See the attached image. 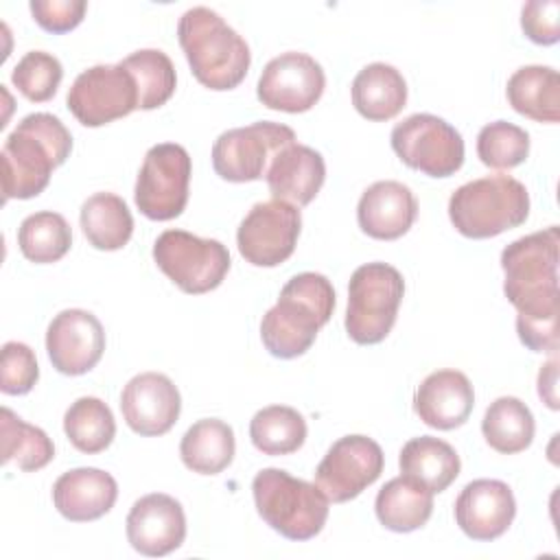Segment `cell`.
Returning <instances> with one entry per match:
<instances>
[{
	"label": "cell",
	"instance_id": "ba28073f",
	"mask_svg": "<svg viewBox=\"0 0 560 560\" xmlns=\"http://www.w3.org/2000/svg\"><path fill=\"white\" fill-rule=\"evenodd\" d=\"M153 260L184 293L201 295L217 289L230 271V252L217 238L186 230H166L153 243Z\"/></svg>",
	"mask_w": 560,
	"mask_h": 560
},
{
	"label": "cell",
	"instance_id": "74e56055",
	"mask_svg": "<svg viewBox=\"0 0 560 560\" xmlns=\"http://www.w3.org/2000/svg\"><path fill=\"white\" fill-rule=\"evenodd\" d=\"M39 378L35 352L22 341H7L2 346L0 389L9 396H22L33 389Z\"/></svg>",
	"mask_w": 560,
	"mask_h": 560
},
{
	"label": "cell",
	"instance_id": "836d02e7",
	"mask_svg": "<svg viewBox=\"0 0 560 560\" xmlns=\"http://www.w3.org/2000/svg\"><path fill=\"white\" fill-rule=\"evenodd\" d=\"M18 245L26 260L37 265L57 262L72 245V230L68 221L52 210L28 214L18 230Z\"/></svg>",
	"mask_w": 560,
	"mask_h": 560
},
{
	"label": "cell",
	"instance_id": "44dd1931",
	"mask_svg": "<svg viewBox=\"0 0 560 560\" xmlns=\"http://www.w3.org/2000/svg\"><path fill=\"white\" fill-rule=\"evenodd\" d=\"M475 407V392L464 372H431L413 394V411L433 429L451 431L462 427Z\"/></svg>",
	"mask_w": 560,
	"mask_h": 560
},
{
	"label": "cell",
	"instance_id": "7a4b0ae2",
	"mask_svg": "<svg viewBox=\"0 0 560 560\" xmlns=\"http://www.w3.org/2000/svg\"><path fill=\"white\" fill-rule=\"evenodd\" d=\"M72 149L66 125L46 112L24 116L2 144V192L9 199L37 197Z\"/></svg>",
	"mask_w": 560,
	"mask_h": 560
},
{
	"label": "cell",
	"instance_id": "52a82bcc",
	"mask_svg": "<svg viewBox=\"0 0 560 560\" xmlns=\"http://www.w3.org/2000/svg\"><path fill=\"white\" fill-rule=\"evenodd\" d=\"M405 295L400 271L387 262H365L348 284L346 332L354 343H381L394 328Z\"/></svg>",
	"mask_w": 560,
	"mask_h": 560
},
{
	"label": "cell",
	"instance_id": "e575fe53",
	"mask_svg": "<svg viewBox=\"0 0 560 560\" xmlns=\"http://www.w3.org/2000/svg\"><path fill=\"white\" fill-rule=\"evenodd\" d=\"M136 81L138 109L162 107L175 92V68L166 52L158 48H142L120 61Z\"/></svg>",
	"mask_w": 560,
	"mask_h": 560
},
{
	"label": "cell",
	"instance_id": "60d3db41",
	"mask_svg": "<svg viewBox=\"0 0 560 560\" xmlns=\"http://www.w3.org/2000/svg\"><path fill=\"white\" fill-rule=\"evenodd\" d=\"M556 381H558V361L551 359L545 363L538 372V396L549 409H558V392H556Z\"/></svg>",
	"mask_w": 560,
	"mask_h": 560
},
{
	"label": "cell",
	"instance_id": "9a60e30c",
	"mask_svg": "<svg viewBox=\"0 0 560 560\" xmlns=\"http://www.w3.org/2000/svg\"><path fill=\"white\" fill-rule=\"evenodd\" d=\"M326 88L322 66L306 52L289 50L273 57L260 72L256 96L276 112H308Z\"/></svg>",
	"mask_w": 560,
	"mask_h": 560
},
{
	"label": "cell",
	"instance_id": "2e32d148",
	"mask_svg": "<svg viewBox=\"0 0 560 560\" xmlns=\"http://www.w3.org/2000/svg\"><path fill=\"white\" fill-rule=\"evenodd\" d=\"M105 330L96 315L83 308H66L52 317L46 330V352L52 368L68 376L90 372L103 357Z\"/></svg>",
	"mask_w": 560,
	"mask_h": 560
},
{
	"label": "cell",
	"instance_id": "9c48e42d",
	"mask_svg": "<svg viewBox=\"0 0 560 560\" xmlns=\"http://www.w3.org/2000/svg\"><path fill=\"white\" fill-rule=\"evenodd\" d=\"M190 155L182 144H153L138 171L133 199L138 210L151 221H171L179 217L188 203Z\"/></svg>",
	"mask_w": 560,
	"mask_h": 560
},
{
	"label": "cell",
	"instance_id": "8992f818",
	"mask_svg": "<svg viewBox=\"0 0 560 560\" xmlns=\"http://www.w3.org/2000/svg\"><path fill=\"white\" fill-rule=\"evenodd\" d=\"M258 516L289 540L315 538L328 518V499L317 483H308L282 468H262L254 481Z\"/></svg>",
	"mask_w": 560,
	"mask_h": 560
},
{
	"label": "cell",
	"instance_id": "4dcf8cb0",
	"mask_svg": "<svg viewBox=\"0 0 560 560\" xmlns=\"http://www.w3.org/2000/svg\"><path fill=\"white\" fill-rule=\"evenodd\" d=\"M2 431V464H13L24 472L44 468L55 457L52 440L35 424L24 422L9 407L0 411Z\"/></svg>",
	"mask_w": 560,
	"mask_h": 560
},
{
	"label": "cell",
	"instance_id": "6da1fadb",
	"mask_svg": "<svg viewBox=\"0 0 560 560\" xmlns=\"http://www.w3.org/2000/svg\"><path fill=\"white\" fill-rule=\"evenodd\" d=\"M558 225L521 236L501 252L503 293L518 311L516 332L532 352L558 350Z\"/></svg>",
	"mask_w": 560,
	"mask_h": 560
},
{
	"label": "cell",
	"instance_id": "d590c367",
	"mask_svg": "<svg viewBox=\"0 0 560 560\" xmlns=\"http://www.w3.org/2000/svg\"><path fill=\"white\" fill-rule=\"evenodd\" d=\"M477 155L490 168H514L529 155V133L508 120L488 122L477 136Z\"/></svg>",
	"mask_w": 560,
	"mask_h": 560
},
{
	"label": "cell",
	"instance_id": "ac0fdd59",
	"mask_svg": "<svg viewBox=\"0 0 560 560\" xmlns=\"http://www.w3.org/2000/svg\"><path fill=\"white\" fill-rule=\"evenodd\" d=\"M129 545L151 558L166 556L182 547L186 538V514L177 499L153 492L140 497L127 514Z\"/></svg>",
	"mask_w": 560,
	"mask_h": 560
},
{
	"label": "cell",
	"instance_id": "f1b7e54d",
	"mask_svg": "<svg viewBox=\"0 0 560 560\" xmlns=\"http://www.w3.org/2000/svg\"><path fill=\"white\" fill-rule=\"evenodd\" d=\"M81 230L88 243L103 252L120 249L133 234V217L122 197L114 192H94L81 206Z\"/></svg>",
	"mask_w": 560,
	"mask_h": 560
},
{
	"label": "cell",
	"instance_id": "ab89813d",
	"mask_svg": "<svg viewBox=\"0 0 560 560\" xmlns=\"http://www.w3.org/2000/svg\"><path fill=\"white\" fill-rule=\"evenodd\" d=\"M33 20L48 33H68L77 28L85 15L88 4L83 0H33Z\"/></svg>",
	"mask_w": 560,
	"mask_h": 560
},
{
	"label": "cell",
	"instance_id": "4fadbf2b",
	"mask_svg": "<svg viewBox=\"0 0 560 560\" xmlns=\"http://www.w3.org/2000/svg\"><path fill=\"white\" fill-rule=\"evenodd\" d=\"M302 214L287 201H260L252 206L236 232L241 256L254 267H278L284 262L300 236Z\"/></svg>",
	"mask_w": 560,
	"mask_h": 560
},
{
	"label": "cell",
	"instance_id": "30bf717a",
	"mask_svg": "<svg viewBox=\"0 0 560 560\" xmlns=\"http://www.w3.org/2000/svg\"><path fill=\"white\" fill-rule=\"evenodd\" d=\"M392 149L413 171L451 177L464 164L462 133L433 114H411L392 129Z\"/></svg>",
	"mask_w": 560,
	"mask_h": 560
},
{
	"label": "cell",
	"instance_id": "8d00e7d4",
	"mask_svg": "<svg viewBox=\"0 0 560 560\" xmlns=\"http://www.w3.org/2000/svg\"><path fill=\"white\" fill-rule=\"evenodd\" d=\"M61 79H63V68L59 59L44 50L26 52L11 72V81L18 88V92L33 103L50 101Z\"/></svg>",
	"mask_w": 560,
	"mask_h": 560
},
{
	"label": "cell",
	"instance_id": "3957f363",
	"mask_svg": "<svg viewBox=\"0 0 560 560\" xmlns=\"http://www.w3.org/2000/svg\"><path fill=\"white\" fill-rule=\"evenodd\" d=\"M335 308L330 280L315 271L293 276L280 291L278 302L262 315L260 339L271 357H302L328 324Z\"/></svg>",
	"mask_w": 560,
	"mask_h": 560
},
{
	"label": "cell",
	"instance_id": "d6986e66",
	"mask_svg": "<svg viewBox=\"0 0 560 560\" xmlns=\"http://www.w3.org/2000/svg\"><path fill=\"white\" fill-rule=\"evenodd\" d=\"M516 516V501L508 483L475 479L455 499V521L472 540H494L508 532Z\"/></svg>",
	"mask_w": 560,
	"mask_h": 560
},
{
	"label": "cell",
	"instance_id": "cb8c5ba5",
	"mask_svg": "<svg viewBox=\"0 0 560 560\" xmlns=\"http://www.w3.org/2000/svg\"><path fill=\"white\" fill-rule=\"evenodd\" d=\"M354 109L374 122L389 120L400 114L407 103V83L389 63H370L352 81Z\"/></svg>",
	"mask_w": 560,
	"mask_h": 560
},
{
	"label": "cell",
	"instance_id": "484cf974",
	"mask_svg": "<svg viewBox=\"0 0 560 560\" xmlns=\"http://www.w3.org/2000/svg\"><path fill=\"white\" fill-rule=\"evenodd\" d=\"M400 472L429 488L433 494L444 492L459 475V455L455 448L433 435L411 438L398 457Z\"/></svg>",
	"mask_w": 560,
	"mask_h": 560
},
{
	"label": "cell",
	"instance_id": "f35d334b",
	"mask_svg": "<svg viewBox=\"0 0 560 560\" xmlns=\"http://www.w3.org/2000/svg\"><path fill=\"white\" fill-rule=\"evenodd\" d=\"M521 26L525 35L540 46H551L560 39V2L532 0L521 11Z\"/></svg>",
	"mask_w": 560,
	"mask_h": 560
},
{
	"label": "cell",
	"instance_id": "5bb4252c",
	"mask_svg": "<svg viewBox=\"0 0 560 560\" xmlns=\"http://www.w3.org/2000/svg\"><path fill=\"white\" fill-rule=\"evenodd\" d=\"M385 455L368 435H343L324 455L315 470V483L332 503L359 497L383 472Z\"/></svg>",
	"mask_w": 560,
	"mask_h": 560
},
{
	"label": "cell",
	"instance_id": "7c38bea8",
	"mask_svg": "<svg viewBox=\"0 0 560 560\" xmlns=\"http://www.w3.org/2000/svg\"><path fill=\"white\" fill-rule=\"evenodd\" d=\"M66 103L81 125L101 127L138 109V88L122 63H98L74 79Z\"/></svg>",
	"mask_w": 560,
	"mask_h": 560
},
{
	"label": "cell",
	"instance_id": "83f0119b",
	"mask_svg": "<svg viewBox=\"0 0 560 560\" xmlns=\"http://www.w3.org/2000/svg\"><path fill=\"white\" fill-rule=\"evenodd\" d=\"M234 431L219 418L197 420L179 442L184 466L199 475H219L225 470L234 459Z\"/></svg>",
	"mask_w": 560,
	"mask_h": 560
},
{
	"label": "cell",
	"instance_id": "603a6c76",
	"mask_svg": "<svg viewBox=\"0 0 560 560\" xmlns=\"http://www.w3.org/2000/svg\"><path fill=\"white\" fill-rule=\"evenodd\" d=\"M118 497L116 479L101 468H72L52 486L57 512L72 523H88L105 516Z\"/></svg>",
	"mask_w": 560,
	"mask_h": 560
},
{
	"label": "cell",
	"instance_id": "5b68a950",
	"mask_svg": "<svg viewBox=\"0 0 560 560\" xmlns=\"http://www.w3.org/2000/svg\"><path fill=\"white\" fill-rule=\"evenodd\" d=\"M529 217V192L512 175H488L462 184L448 199L453 228L468 238H492Z\"/></svg>",
	"mask_w": 560,
	"mask_h": 560
},
{
	"label": "cell",
	"instance_id": "4316f807",
	"mask_svg": "<svg viewBox=\"0 0 560 560\" xmlns=\"http://www.w3.org/2000/svg\"><path fill=\"white\" fill-rule=\"evenodd\" d=\"M514 112L536 122L560 120V77L549 66H523L505 88Z\"/></svg>",
	"mask_w": 560,
	"mask_h": 560
},
{
	"label": "cell",
	"instance_id": "f546056e",
	"mask_svg": "<svg viewBox=\"0 0 560 560\" xmlns=\"http://www.w3.org/2000/svg\"><path fill=\"white\" fill-rule=\"evenodd\" d=\"M534 416L529 407L516 396H501L483 413L481 433L486 442L503 455L525 451L534 440Z\"/></svg>",
	"mask_w": 560,
	"mask_h": 560
},
{
	"label": "cell",
	"instance_id": "277c9868",
	"mask_svg": "<svg viewBox=\"0 0 560 560\" xmlns=\"http://www.w3.org/2000/svg\"><path fill=\"white\" fill-rule=\"evenodd\" d=\"M177 39L195 79L217 92L234 90L247 74V42L212 9L192 7L177 24Z\"/></svg>",
	"mask_w": 560,
	"mask_h": 560
},
{
	"label": "cell",
	"instance_id": "1f68e13d",
	"mask_svg": "<svg viewBox=\"0 0 560 560\" xmlns=\"http://www.w3.org/2000/svg\"><path fill=\"white\" fill-rule=\"evenodd\" d=\"M63 431L77 451L94 455L112 444L116 435V420L101 398L81 396L63 416Z\"/></svg>",
	"mask_w": 560,
	"mask_h": 560
},
{
	"label": "cell",
	"instance_id": "d6a6232c",
	"mask_svg": "<svg viewBox=\"0 0 560 560\" xmlns=\"http://www.w3.org/2000/svg\"><path fill=\"white\" fill-rule=\"evenodd\" d=\"M249 438L265 455H289L304 444L306 420L293 407L269 405L254 413L249 422Z\"/></svg>",
	"mask_w": 560,
	"mask_h": 560
},
{
	"label": "cell",
	"instance_id": "8fae6325",
	"mask_svg": "<svg viewBox=\"0 0 560 560\" xmlns=\"http://www.w3.org/2000/svg\"><path fill=\"white\" fill-rule=\"evenodd\" d=\"M295 142V131L282 122L258 120L223 131L212 144L214 173L234 184L265 177L273 155Z\"/></svg>",
	"mask_w": 560,
	"mask_h": 560
},
{
	"label": "cell",
	"instance_id": "d4e9b609",
	"mask_svg": "<svg viewBox=\"0 0 560 560\" xmlns=\"http://www.w3.org/2000/svg\"><path fill=\"white\" fill-rule=\"evenodd\" d=\"M374 510L383 527L398 534L416 532L431 518L433 492L411 477L400 475L378 490Z\"/></svg>",
	"mask_w": 560,
	"mask_h": 560
},
{
	"label": "cell",
	"instance_id": "e0dca14e",
	"mask_svg": "<svg viewBox=\"0 0 560 560\" xmlns=\"http://www.w3.org/2000/svg\"><path fill=\"white\" fill-rule=\"evenodd\" d=\"M120 411L133 433L144 438L164 435L179 418L182 396L166 374L142 372L125 385Z\"/></svg>",
	"mask_w": 560,
	"mask_h": 560
},
{
	"label": "cell",
	"instance_id": "ffe728a7",
	"mask_svg": "<svg viewBox=\"0 0 560 560\" xmlns=\"http://www.w3.org/2000/svg\"><path fill=\"white\" fill-rule=\"evenodd\" d=\"M418 217V201L409 186L383 179L368 186L357 206L359 228L376 241H396Z\"/></svg>",
	"mask_w": 560,
	"mask_h": 560
},
{
	"label": "cell",
	"instance_id": "7402d4cb",
	"mask_svg": "<svg viewBox=\"0 0 560 560\" xmlns=\"http://www.w3.org/2000/svg\"><path fill=\"white\" fill-rule=\"evenodd\" d=\"M265 179L273 199L300 208L317 197L326 179V164L319 151L293 142L273 155Z\"/></svg>",
	"mask_w": 560,
	"mask_h": 560
}]
</instances>
